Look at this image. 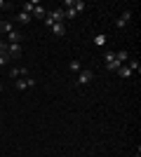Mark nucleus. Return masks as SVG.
I'll return each instance as SVG.
<instances>
[{
  "mask_svg": "<svg viewBox=\"0 0 141 157\" xmlns=\"http://www.w3.org/2000/svg\"><path fill=\"white\" fill-rule=\"evenodd\" d=\"M132 21V10H122V14L115 19V28H127Z\"/></svg>",
  "mask_w": 141,
  "mask_h": 157,
  "instance_id": "obj_1",
  "label": "nucleus"
},
{
  "mask_svg": "<svg viewBox=\"0 0 141 157\" xmlns=\"http://www.w3.org/2000/svg\"><path fill=\"white\" fill-rule=\"evenodd\" d=\"M10 78H12V80L28 78V68H26V66H12V68H10Z\"/></svg>",
  "mask_w": 141,
  "mask_h": 157,
  "instance_id": "obj_2",
  "label": "nucleus"
},
{
  "mask_svg": "<svg viewBox=\"0 0 141 157\" xmlns=\"http://www.w3.org/2000/svg\"><path fill=\"white\" fill-rule=\"evenodd\" d=\"M35 85L33 78H21V80H14V87L19 89V92H24V89H31V87Z\"/></svg>",
  "mask_w": 141,
  "mask_h": 157,
  "instance_id": "obj_3",
  "label": "nucleus"
},
{
  "mask_svg": "<svg viewBox=\"0 0 141 157\" xmlns=\"http://www.w3.org/2000/svg\"><path fill=\"white\" fill-rule=\"evenodd\" d=\"M94 80V71H80V75H78V82L75 85H89Z\"/></svg>",
  "mask_w": 141,
  "mask_h": 157,
  "instance_id": "obj_4",
  "label": "nucleus"
},
{
  "mask_svg": "<svg viewBox=\"0 0 141 157\" xmlns=\"http://www.w3.org/2000/svg\"><path fill=\"white\" fill-rule=\"evenodd\" d=\"M21 40H24V35L14 28L12 33H7V40H5V42H7V45H21Z\"/></svg>",
  "mask_w": 141,
  "mask_h": 157,
  "instance_id": "obj_5",
  "label": "nucleus"
},
{
  "mask_svg": "<svg viewBox=\"0 0 141 157\" xmlns=\"http://www.w3.org/2000/svg\"><path fill=\"white\" fill-rule=\"evenodd\" d=\"M47 17H49V19H52L54 24H64V19H66V17H64V7L54 10V12H47Z\"/></svg>",
  "mask_w": 141,
  "mask_h": 157,
  "instance_id": "obj_6",
  "label": "nucleus"
},
{
  "mask_svg": "<svg viewBox=\"0 0 141 157\" xmlns=\"http://www.w3.org/2000/svg\"><path fill=\"white\" fill-rule=\"evenodd\" d=\"M7 56H10V61L19 59L21 56V45H7Z\"/></svg>",
  "mask_w": 141,
  "mask_h": 157,
  "instance_id": "obj_7",
  "label": "nucleus"
},
{
  "mask_svg": "<svg viewBox=\"0 0 141 157\" xmlns=\"http://www.w3.org/2000/svg\"><path fill=\"white\" fill-rule=\"evenodd\" d=\"M129 59H132V56H129V52H125V49H120V52H115V61H118L120 66H125V63H127Z\"/></svg>",
  "mask_w": 141,
  "mask_h": 157,
  "instance_id": "obj_8",
  "label": "nucleus"
},
{
  "mask_svg": "<svg viewBox=\"0 0 141 157\" xmlns=\"http://www.w3.org/2000/svg\"><path fill=\"white\" fill-rule=\"evenodd\" d=\"M31 17H33V19H45V17H47L45 7H42V5H35V10L31 12Z\"/></svg>",
  "mask_w": 141,
  "mask_h": 157,
  "instance_id": "obj_9",
  "label": "nucleus"
},
{
  "mask_svg": "<svg viewBox=\"0 0 141 157\" xmlns=\"http://www.w3.org/2000/svg\"><path fill=\"white\" fill-rule=\"evenodd\" d=\"M52 33L57 35V38H64V35H66V26H64V24H54V26H52Z\"/></svg>",
  "mask_w": 141,
  "mask_h": 157,
  "instance_id": "obj_10",
  "label": "nucleus"
},
{
  "mask_svg": "<svg viewBox=\"0 0 141 157\" xmlns=\"http://www.w3.org/2000/svg\"><path fill=\"white\" fill-rule=\"evenodd\" d=\"M125 66H127V68H129L132 73H141V63H139L136 59H129V61H127Z\"/></svg>",
  "mask_w": 141,
  "mask_h": 157,
  "instance_id": "obj_11",
  "label": "nucleus"
},
{
  "mask_svg": "<svg viewBox=\"0 0 141 157\" xmlns=\"http://www.w3.org/2000/svg\"><path fill=\"white\" fill-rule=\"evenodd\" d=\"M118 75H120V78H125V80H129L132 75H134V73L129 71L127 66H120V68H118Z\"/></svg>",
  "mask_w": 141,
  "mask_h": 157,
  "instance_id": "obj_12",
  "label": "nucleus"
},
{
  "mask_svg": "<svg viewBox=\"0 0 141 157\" xmlns=\"http://www.w3.org/2000/svg\"><path fill=\"white\" fill-rule=\"evenodd\" d=\"M71 7L75 10V14H80V12H85V7H87V5H85L82 0H73V5H71Z\"/></svg>",
  "mask_w": 141,
  "mask_h": 157,
  "instance_id": "obj_13",
  "label": "nucleus"
},
{
  "mask_svg": "<svg viewBox=\"0 0 141 157\" xmlns=\"http://www.w3.org/2000/svg\"><path fill=\"white\" fill-rule=\"evenodd\" d=\"M115 61V52L113 49H106V52H104V63H113Z\"/></svg>",
  "mask_w": 141,
  "mask_h": 157,
  "instance_id": "obj_14",
  "label": "nucleus"
},
{
  "mask_svg": "<svg viewBox=\"0 0 141 157\" xmlns=\"http://www.w3.org/2000/svg\"><path fill=\"white\" fill-rule=\"evenodd\" d=\"M106 35H104V33H99V35H94V45H99V47H104V45H106Z\"/></svg>",
  "mask_w": 141,
  "mask_h": 157,
  "instance_id": "obj_15",
  "label": "nucleus"
},
{
  "mask_svg": "<svg viewBox=\"0 0 141 157\" xmlns=\"http://www.w3.org/2000/svg\"><path fill=\"white\" fill-rule=\"evenodd\" d=\"M35 5H38V2H35V0H31V2H24V10H21V12H26V14H31L35 10Z\"/></svg>",
  "mask_w": 141,
  "mask_h": 157,
  "instance_id": "obj_16",
  "label": "nucleus"
},
{
  "mask_svg": "<svg viewBox=\"0 0 141 157\" xmlns=\"http://www.w3.org/2000/svg\"><path fill=\"white\" fill-rule=\"evenodd\" d=\"M31 21H33V17H31V14L19 12V24H31Z\"/></svg>",
  "mask_w": 141,
  "mask_h": 157,
  "instance_id": "obj_17",
  "label": "nucleus"
},
{
  "mask_svg": "<svg viewBox=\"0 0 141 157\" xmlns=\"http://www.w3.org/2000/svg\"><path fill=\"white\" fill-rule=\"evenodd\" d=\"M68 68H71V71H73V73H80L82 71V68H80V61H68Z\"/></svg>",
  "mask_w": 141,
  "mask_h": 157,
  "instance_id": "obj_18",
  "label": "nucleus"
},
{
  "mask_svg": "<svg viewBox=\"0 0 141 157\" xmlns=\"http://www.w3.org/2000/svg\"><path fill=\"white\" fill-rule=\"evenodd\" d=\"M5 63H12V61H10L7 52H0V66H5Z\"/></svg>",
  "mask_w": 141,
  "mask_h": 157,
  "instance_id": "obj_19",
  "label": "nucleus"
},
{
  "mask_svg": "<svg viewBox=\"0 0 141 157\" xmlns=\"http://www.w3.org/2000/svg\"><path fill=\"white\" fill-rule=\"evenodd\" d=\"M0 52H7V42L2 38H0Z\"/></svg>",
  "mask_w": 141,
  "mask_h": 157,
  "instance_id": "obj_20",
  "label": "nucleus"
},
{
  "mask_svg": "<svg viewBox=\"0 0 141 157\" xmlns=\"http://www.w3.org/2000/svg\"><path fill=\"white\" fill-rule=\"evenodd\" d=\"M5 7H10V5H7L5 0H0V10H5Z\"/></svg>",
  "mask_w": 141,
  "mask_h": 157,
  "instance_id": "obj_21",
  "label": "nucleus"
},
{
  "mask_svg": "<svg viewBox=\"0 0 141 157\" xmlns=\"http://www.w3.org/2000/svg\"><path fill=\"white\" fill-rule=\"evenodd\" d=\"M0 92H2V85H0Z\"/></svg>",
  "mask_w": 141,
  "mask_h": 157,
  "instance_id": "obj_22",
  "label": "nucleus"
},
{
  "mask_svg": "<svg viewBox=\"0 0 141 157\" xmlns=\"http://www.w3.org/2000/svg\"><path fill=\"white\" fill-rule=\"evenodd\" d=\"M0 21H2V19H0Z\"/></svg>",
  "mask_w": 141,
  "mask_h": 157,
  "instance_id": "obj_23",
  "label": "nucleus"
}]
</instances>
